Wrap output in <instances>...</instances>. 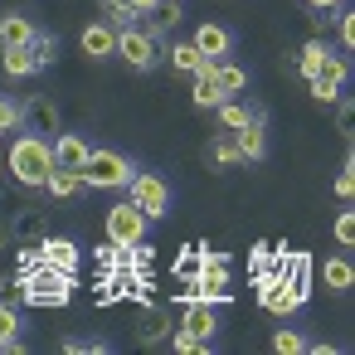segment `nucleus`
Masks as SVG:
<instances>
[{
	"label": "nucleus",
	"instance_id": "nucleus-1",
	"mask_svg": "<svg viewBox=\"0 0 355 355\" xmlns=\"http://www.w3.org/2000/svg\"><path fill=\"white\" fill-rule=\"evenodd\" d=\"M6 161H10V171H15V185H25V190H44V180L54 175V141L25 132V137L10 141V156H6Z\"/></svg>",
	"mask_w": 355,
	"mask_h": 355
},
{
	"label": "nucleus",
	"instance_id": "nucleus-2",
	"mask_svg": "<svg viewBox=\"0 0 355 355\" xmlns=\"http://www.w3.org/2000/svg\"><path fill=\"white\" fill-rule=\"evenodd\" d=\"M20 287V297L30 302V306H69L73 302V287H78V272H59V268H35L30 277H20L15 282Z\"/></svg>",
	"mask_w": 355,
	"mask_h": 355
},
{
	"label": "nucleus",
	"instance_id": "nucleus-3",
	"mask_svg": "<svg viewBox=\"0 0 355 355\" xmlns=\"http://www.w3.org/2000/svg\"><path fill=\"white\" fill-rule=\"evenodd\" d=\"M132 175H137V161H132V156H122V151H112V146H93V151H88V166H83L88 190H127Z\"/></svg>",
	"mask_w": 355,
	"mask_h": 355
},
{
	"label": "nucleus",
	"instance_id": "nucleus-4",
	"mask_svg": "<svg viewBox=\"0 0 355 355\" xmlns=\"http://www.w3.org/2000/svg\"><path fill=\"white\" fill-rule=\"evenodd\" d=\"M117 59H127V69L132 73H151L161 59H166V44L137 20V25H127V30H117Z\"/></svg>",
	"mask_w": 355,
	"mask_h": 355
},
{
	"label": "nucleus",
	"instance_id": "nucleus-5",
	"mask_svg": "<svg viewBox=\"0 0 355 355\" xmlns=\"http://www.w3.org/2000/svg\"><path fill=\"white\" fill-rule=\"evenodd\" d=\"M127 200H132V205H137L151 224H156V219H166V214H171L175 190H171L156 171H141V166H137V175H132V185H127Z\"/></svg>",
	"mask_w": 355,
	"mask_h": 355
},
{
	"label": "nucleus",
	"instance_id": "nucleus-6",
	"mask_svg": "<svg viewBox=\"0 0 355 355\" xmlns=\"http://www.w3.org/2000/svg\"><path fill=\"white\" fill-rule=\"evenodd\" d=\"M146 229H151V219H146L132 200H117V205L107 209V219H103V234H107V243H117V248H137V243L146 239Z\"/></svg>",
	"mask_w": 355,
	"mask_h": 355
},
{
	"label": "nucleus",
	"instance_id": "nucleus-7",
	"mask_svg": "<svg viewBox=\"0 0 355 355\" xmlns=\"http://www.w3.org/2000/svg\"><path fill=\"white\" fill-rule=\"evenodd\" d=\"M20 132H35V137H59V103L49 93H35L20 103Z\"/></svg>",
	"mask_w": 355,
	"mask_h": 355
},
{
	"label": "nucleus",
	"instance_id": "nucleus-8",
	"mask_svg": "<svg viewBox=\"0 0 355 355\" xmlns=\"http://www.w3.org/2000/svg\"><path fill=\"white\" fill-rule=\"evenodd\" d=\"M345 83H350V59L331 49V54H326V64H321V73L311 78V98L326 107V103H336V98L345 93Z\"/></svg>",
	"mask_w": 355,
	"mask_h": 355
},
{
	"label": "nucleus",
	"instance_id": "nucleus-9",
	"mask_svg": "<svg viewBox=\"0 0 355 355\" xmlns=\"http://www.w3.org/2000/svg\"><path fill=\"white\" fill-rule=\"evenodd\" d=\"M40 253H44V263L59 268V272H78V263H83V248H78L69 234H44V239H40Z\"/></svg>",
	"mask_w": 355,
	"mask_h": 355
},
{
	"label": "nucleus",
	"instance_id": "nucleus-10",
	"mask_svg": "<svg viewBox=\"0 0 355 355\" xmlns=\"http://www.w3.org/2000/svg\"><path fill=\"white\" fill-rule=\"evenodd\" d=\"M175 326H185L190 336H200V340H209V345H214V336H219V321H214V302H205V297H190Z\"/></svg>",
	"mask_w": 355,
	"mask_h": 355
},
{
	"label": "nucleus",
	"instance_id": "nucleus-11",
	"mask_svg": "<svg viewBox=\"0 0 355 355\" xmlns=\"http://www.w3.org/2000/svg\"><path fill=\"white\" fill-rule=\"evenodd\" d=\"M205 59H234V30L229 25H214V20H205L200 30H195V40H190Z\"/></svg>",
	"mask_w": 355,
	"mask_h": 355
},
{
	"label": "nucleus",
	"instance_id": "nucleus-12",
	"mask_svg": "<svg viewBox=\"0 0 355 355\" xmlns=\"http://www.w3.org/2000/svg\"><path fill=\"white\" fill-rule=\"evenodd\" d=\"M214 112H219V132H239L248 122H268V107L263 103H243V98H224Z\"/></svg>",
	"mask_w": 355,
	"mask_h": 355
},
{
	"label": "nucleus",
	"instance_id": "nucleus-13",
	"mask_svg": "<svg viewBox=\"0 0 355 355\" xmlns=\"http://www.w3.org/2000/svg\"><path fill=\"white\" fill-rule=\"evenodd\" d=\"M78 44H83V54H88L93 64H103V59H117V30H112L107 20H93V25L78 35Z\"/></svg>",
	"mask_w": 355,
	"mask_h": 355
},
{
	"label": "nucleus",
	"instance_id": "nucleus-14",
	"mask_svg": "<svg viewBox=\"0 0 355 355\" xmlns=\"http://www.w3.org/2000/svg\"><path fill=\"white\" fill-rule=\"evenodd\" d=\"M190 78H195L190 103H195L200 112H209V107H219V103H224V88H219V78H214V59H205V64H200V73H190Z\"/></svg>",
	"mask_w": 355,
	"mask_h": 355
},
{
	"label": "nucleus",
	"instance_id": "nucleus-15",
	"mask_svg": "<svg viewBox=\"0 0 355 355\" xmlns=\"http://www.w3.org/2000/svg\"><path fill=\"white\" fill-rule=\"evenodd\" d=\"M171 331H175L171 306H146V311H141V326H137V340H141V345H166Z\"/></svg>",
	"mask_w": 355,
	"mask_h": 355
},
{
	"label": "nucleus",
	"instance_id": "nucleus-16",
	"mask_svg": "<svg viewBox=\"0 0 355 355\" xmlns=\"http://www.w3.org/2000/svg\"><path fill=\"white\" fill-rule=\"evenodd\" d=\"M88 141L78 137V132H59L54 137V166H64V171H83L88 166Z\"/></svg>",
	"mask_w": 355,
	"mask_h": 355
},
{
	"label": "nucleus",
	"instance_id": "nucleus-17",
	"mask_svg": "<svg viewBox=\"0 0 355 355\" xmlns=\"http://www.w3.org/2000/svg\"><path fill=\"white\" fill-rule=\"evenodd\" d=\"M44 234H49V224H44V209H35V205L15 209V219H10V243H40Z\"/></svg>",
	"mask_w": 355,
	"mask_h": 355
},
{
	"label": "nucleus",
	"instance_id": "nucleus-18",
	"mask_svg": "<svg viewBox=\"0 0 355 355\" xmlns=\"http://www.w3.org/2000/svg\"><path fill=\"white\" fill-rule=\"evenodd\" d=\"M35 40V20L25 10H6L0 15V49H25Z\"/></svg>",
	"mask_w": 355,
	"mask_h": 355
},
{
	"label": "nucleus",
	"instance_id": "nucleus-19",
	"mask_svg": "<svg viewBox=\"0 0 355 355\" xmlns=\"http://www.w3.org/2000/svg\"><path fill=\"white\" fill-rule=\"evenodd\" d=\"M234 146H239V156L253 166V161H263L268 156V122H248V127H239L234 132Z\"/></svg>",
	"mask_w": 355,
	"mask_h": 355
},
{
	"label": "nucleus",
	"instance_id": "nucleus-20",
	"mask_svg": "<svg viewBox=\"0 0 355 355\" xmlns=\"http://www.w3.org/2000/svg\"><path fill=\"white\" fill-rule=\"evenodd\" d=\"M350 282H355V268H350V258H345V253H336V258H326V263H321V287H326V292H336V297H340V292H350Z\"/></svg>",
	"mask_w": 355,
	"mask_h": 355
},
{
	"label": "nucleus",
	"instance_id": "nucleus-21",
	"mask_svg": "<svg viewBox=\"0 0 355 355\" xmlns=\"http://www.w3.org/2000/svg\"><path fill=\"white\" fill-rule=\"evenodd\" d=\"M326 54H331V44H326L321 35H311V40H306V44L297 49V73H302V78L311 83V78L321 73V64H326Z\"/></svg>",
	"mask_w": 355,
	"mask_h": 355
},
{
	"label": "nucleus",
	"instance_id": "nucleus-22",
	"mask_svg": "<svg viewBox=\"0 0 355 355\" xmlns=\"http://www.w3.org/2000/svg\"><path fill=\"white\" fill-rule=\"evenodd\" d=\"M44 190H49L54 200H78V195L88 190V180H83V171H64V166H54V175L44 180Z\"/></svg>",
	"mask_w": 355,
	"mask_h": 355
},
{
	"label": "nucleus",
	"instance_id": "nucleus-23",
	"mask_svg": "<svg viewBox=\"0 0 355 355\" xmlns=\"http://www.w3.org/2000/svg\"><path fill=\"white\" fill-rule=\"evenodd\" d=\"M25 316L10 306V302H0V350H20V340H25Z\"/></svg>",
	"mask_w": 355,
	"mask_h": 355
},
{
	"label": "nucleus",
	"instance_id": "nucleus-24",
	"mask_svg": "<svg viewBox=\"0 0 355 355\" xmlns=\"http://www.w3.org/2000/svg\"><path fill=\"white\" fill-rule=\"evenodd\" d=\"M25 49H30V59H35V73H44V69L59 64V35H49V30H35V40H30Z\"/></svg>",
	"mask_w": 355,
	"mask_h": 355
},
{
	"label": "nucleus",
	"instance_id": "nucleus-25",
	"mask_svg": "<svg viewBox=\"0 0 355 355\" xmlns=\"http://www.w3.org/2000/svg\"><path fill=\"white\" fill-rule=\"evenodd\" d=\"M214 78H219V88H224V98H239L253 73H248L243 64H234V59H214Z\"/></svg>",
	"mask_w": 355,
	"mask_h": 355
},
{
	"label": "nucleus",
	"instance_id": "nucleus-26",
	"mask_svg": "<svg viewBox=\"0 0 355 355\" xmlns=\"http://www.w3.org/2000/svg\"><path fill=\"white\" fill-rule=\"evenodd\" d=\"M205 161H209V166H219V171L243 166V156H239V146H234V132H219V137L205 146Z\"/></svg>",
	"mask_w": 355,
	"mask_h": 355
},
{
	"label": "nucleus",
	"instance_id": "nucleus-27",
	"mask_svg": "<svg viewBox=\"0 0 355 355\" xmlns=\"http://www.w3.org/2000/svg\"><path fill=\"white\" fill-rule=\"evenodd\" d=\"M185 20V10H180V0H171V6H156L151 10V20H146V30L161 40V44H171V30Z\"/></svg>",
	"mask_w": 355,
	"mask_h": 355
},
{
	"label": "nucleus",
	"instance_id": "nucleus-28",
	"mask_svg": "<svg viewBox=\"0 0 355 355\" xmlns=\"http://www.w3.org/2000/svg\"><path fill=\"white\" fill-rule=\"evenodd\" d=\"M166 59H171V69H175V73H200V64H205V54H200L190 40L171 44V49H166Z\"/></svg>",
	"mask_w": 355,
	"mask_h": 355
},
{
	"label": "nucleus",
	"instance_id": "nucleus-29",
	"mask_svg": "<svg viewBox=\"0 0 355 355\" xmlns=\"http://www.w3.org/2000/svg\"><path fill=\"white\" fill-rule=\"evenodd\" d=\"M0 69H6L10 78H30L35 59H30V49H0Z\"/></svg>",
	"mask_w": 355,
	"mask_h": 355
},
{
	"label": "nucleus",
	"instance_id": "nucleus-30",
	"mask_svg": "<svg viewBox=\"0 0 355 355\" xmlns=\"http://www.w3.org/2000/svg\"><path fill=\"white\" fill-rule=\"evenodd\" d=\"M112 350V340H103V336H69L64 340V355H107Z\"/></svg>",
	"mask_w": 355,
	"mask_h": 355
},
{
	"label": "nucleus",
	"instance_id": "nucleus-31",
	"mask_svg": "<svg viewBox=\"0 0 355 355\" xmlns=\"http://www.w3.org/2000/svg\"><path fill=\"white\" fill-rule=\"evenodd\" d=\"M166 345H171V350H180V355H205V350H214V345H209V340H200V336H190V331H185V326H175V331H171V340H166Z\"/></svg>",
	"mask_w": 355,
	"mask_h": 355
},
{
	"label": "nucleus",
	"instance_id": "nucleus-32",
	"mask_svg": "<svg viewBox=\"0 0 355 355\" xmlns=\"http://www.w3.org/2000/svg\"><path fill=\"white\" fill-rule=\"evenodd\" d=\"M272 350H277V355H297V350H306V336H302L297 326H277V331H272Z\"/></svg>",
	"mask_w": 355,
	"mask_h": 355
},
{
	"label": "nucleus",
	"instance_id": "nucleus-33",
	"mask_svg": "<svg viewBox=\"0 0 355 355\" xmlns=\"http://www.w3.org/2000/svg\"><path fill=\"white\" fill-rule=\"evenodd\" d=\"M336 44H340V54H350V49H355V15H350L345 6L336 10Z\"/></svg>",
	"mask_w": 355,
	"mask_h": 355
},
{
	"label": "nucleus",
	"instance_id": "nucleus-34",
	"mask_svg": "<svg viewBox=\"0 0 355 355\" xmlns=\"http://www.w3.org/2000/svg\"><path fill=\"white\" fill-rule=\"evenodd\" d=\"M15 127H20V103H10L6 93H0V137L15 132Z\"/></svg>",
	"mask_w": 355,
	"mask_h": 355
},
{
	"label": "nucleus",
	"instance_id": "nucleus-35",
	"mask_svg": "<svg viewBox=\"0 0 355 355\" xmlns=\"http://www.w3.org/2000/svg\"><path fill=\"white\" fill-rule=\"evenodd\" d=\"M336 243H340V248L355 243V214H350V209H340V219H336Z\"/></svg>",
	"mask_w": 355,
	"mask_h": 355
},
{
	"label": "nucleus",
	"instance_id": "nucleus-36",
	"mask_svg": "<svg viewBox=\"0 0 355 355\" xmlns=\"http://www.w3.org/2000/svg\"><path fill=\"white\" fill-rule=\"evenodd\" d=\"M350 195H355V175H350V166H340V175H336V200L350 205Z\"/></svg>",
	"mask_w": 355,
	"mask_h": 355
},
{
	"label": "nucleus",
	"instance_id": "nucleus-37",
	"mask_svg": "<svg viewBox=\"0 0 355 355\" xmlns=\"http://www.w3.org/2000/svg\"><path fill=\"white\" fill-rule=\"evenodd\" d=\"M248 268H253V272H268V268H272V248H268V243H258V248L248 253Z\"/></svg>",
	"mask_w": 355,
	"mask_h": 355
},
{
	"label": "nucleus",
	"instance_id": "nucleus-38",
	"mask_svg": "<svg viewBox=\"0 0 355 355\" xmlns=\"http://www.w3.org/2000/svg\"><path fill=\"white\" fill-rule=\"evenodd\" d=\"M175 268H180V277H190V282H195V272H200V253H195V248H190V253H180V263H175Z\"/></svg>",
	"mask_w": 355,
	"mask_h": 355
},
{
	"label": "nucleus",
	"instance_id": "nucleus-39",
	"mask_svg": "<svg viewBox=\"0 0 355 355\" xmlns=\"http://www.w3.org/2000/svg\"><path fill=\"white\" fill-rule=\"evenodd\" d=\"M336 103H340V112H336V122H340V132H345V137H350V112H355V103H350V98H345V93H340V98H336Z\"/></svg>",
	"mask_w": 355,
	"mask_h": 355
},
{
	"label": "nucleus",
	"instance_id": "nucleus-40",
	"mask_svg": "<svg viewBox=\"0 0 355 355\" xmlns=\"http://www.w3.org/2000/svg\"><path fill=\"white\" fill-rule=\"evenodd\" d=\"M345 6V0H306V10H326V15H336Z\"/></svg>",
	"mask_w": 355,
	"mask_h": 355
},
{
	"label": "nucleus",
	"instance_id": "nucleus-41",
	"mask_svg": "<svg viewBox=\"0 0 355 355\" xmlns=\"http://www.w3.org/2000/svg\"><path fill=\"white\" fill-rule=\"evenodd\" d=\"M326 25H331V15H326V10H316V15H311V35H326Z\"/></svg>",
	"mask_w": 355,
	"mask_h": 355
},
{
	"label": "nucleus",
	"instance_id": "nucleus-42",
	"mask_svg": "<svg viewBox=\"0 0 355 355\" xmlns=\"http://www.w3.org/2000/svg\"><path fill=\"white\" fill-rule=\"evenodd\" d=\"M6 243H10V219L0 214V248H6Z\"/></svg>",
	"mask_w": 355,
	"mask_h": 355
},
{
	"label": "nucleus",
	"instance_id": "nucleus-43",
	"mask_svg": "<svg viewBox=\"0 0 355 355\" xmlns=\"http://www.w3.org/2000/svg\"><path fill=\"white\" fill-rule=\"evenodd\" d=\"M0 209H6V180H0Z\"/></svg>",
	"mask_w": 355,
	"mask_h": 355
},
{
	"label": "nucleus",
	"instance_id": "nucleus-44",
	"mask_svg": "<svg viewBox=\"0 0 355 355\" xmlns=\"http://www.w3.org/2000/svg\"><path fill=\"white\" fill-rule=\"evenodd\" d=\"M112 6H122V0H103V10H112Z\"/></svg>",
	"mask_w": 355,
	"mask_h": 355
},
{
	"label": "nucleus",
	"instance_id": "nucleus-45",
	"mask_svg": "<svg viewBox=\"0 0 355 355\" xmlns=\"http://www.w3.org/2000/svg\"><path fill=\"white\" fill-rule=\"evenodd\" d=\"M161 6H171V0H161Z\"/></svg>",
	"mask_w": 355,
	"mask_h": 355
}]
</instances>
